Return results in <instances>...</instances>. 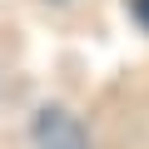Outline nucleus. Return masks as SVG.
<instances>
[{"label": "nucleus", "instance_id": "2", "mask_svg": "<svg viewBox=\"0 0 149 149\" xmlns=\"http://www.w3.org/2000/svg\"><path fill=\"white\" fill-rule=\"evenodd\" d=\"M129 10H134V20L149 30V0H129Z\"/></svg>", "mask_w": 149, "mask_h": 149}, {"label": "nucleus", "instance_id": "3", "mask_svg": "<svg viewBox=\"0 0 149 149\" xmlns=\"http://www.w3.org/2000/svg\"><path fill=\"white\" fill-rule=\"evenodd\" d=\"M60 5H65V0H60Z\"/></svg>", "mask_w": 149, "mask_h": 149}, {"label": "nucleus", "instance_id": "1", "mask_svg": "<svg viewBox=\"0 0 149 149\" xmlns=\"http://www.w3.org/2000/svg\"><path fill=\"white\" fill-rule=\"evenodd\" d=\"M30 144L35 149H90V134H85V124L74 119L70 109L45 104L35 114V124H30Z\"/></svg>", "mask_w": 149, "mask_h": 149}]
</instances>
